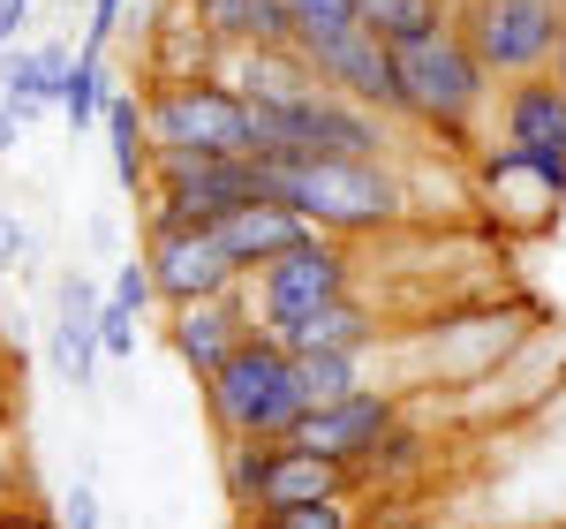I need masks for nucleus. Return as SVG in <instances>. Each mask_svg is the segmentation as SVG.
I'll return each instance as SVG.
<instances>
[{
	"label": "nucleus",
	"instance_id": "nucleus-35",
	"mask_svg": "<svg viewBox=\"0 0 566 529\" xmlns=\"http://www.w3.org/2000/svg\"><path fill=\"white\" fill-rule=\"evenodd\" d=\"M15 485H23V469H15V446H8V432H0V507L15 499Z\"/></svg>",
	"mask_w": 566,
	"mask_h": 529
},
{
	"label": "nucleus",
	"instance_id": "nucleus-4",
	"mask_svg": "<svg viewBox=\"0 0 566 529\" xmlns=\"http://www.w3.org/2000/svg\"><path fill=\"white\" fill-rule=\"evenodd\" d=\"M219 491L234 515H258V507H310V499H355L363 477L310 454L295 439H227L219 446Z\"/></svg>",
	"mask_w": 566,
	"mask_h": 529
},
{
	"label": "nucleus",
	"instance_id": "nucleus-17",
	"mask_svg": "<svg viewBox=\"0 0 566 529\" xmlns=\"http://www.w3.org/2000/svg\"><path fill=\"white\" fill-rule=\"evenodd\" d=\"M98 310H106V288L91 280V272H61L53 280V333H45V349H53V371H61V386L69 394H91L98 386Z\"/></svg>",
	"mask_w": 566,
	"mask_h": 529
},
{
	"label": "nucleus",
	"instance_id": "nucleus-26",
	"mask_svg": "<svg viewBox=\"0 0 566 529\" xmlns=\"http://www.w3.org/2000/svg\"><path fill=\"white\" fill-rule=\"evenodd\" d=\"M423 461H431V439H416L408 424H392V432H386V446H378V454L363 461V485L392 491V485H408V477H416Z\"/></svg>",
	"mask_w": 566,
	"mask_h": 529
},
{
	"label": "nucleus",
	"instance_id": "nucleus-32",
	"mask_svg": "<svg viewBox=\"0 0 566 529\" xmlns=\"http://www.w3.org/2000/svg\"><path fill=\"white\" fill-rule=\"evenodd\" d=\"M0 529H69L53 507H31V499H15V507H0Z\"/></svg>",
	"mask_w": 566,
	"mask_h": 529
},
{
	"label": "nucleus",
	"instance_id": "nucleus-1",
	"mask_svg": "<svg viewBox=\"0 0 566 529\" xmlns=\"http://www.w3.org/2000/svg\"><path fill=\"white\" fill-rule=\"evenodd\" d=\"M264 167V197L295 205L317 235L340 242H386L416 220V181L408 159H258Z\"/></svg>",
	"mask_w": 566,
	"mask_h": 529
},
{
	"label": "nucleus",
	"instance_id": "nucleus-36",
	"mask_svg": "<svg viewBox=\"0 0 566 529\" xmlns=\"http://www.w3.org/2000/svg\"><path fill=\"white\" fill-rule=\"evenodd\" d=\"M552 76L566 84V23H559V53H552Z\"/></svg>",
	"mask_w": 566,
	"mask_h": 529
},
{
	"label": "nucleus",
	"instance_id": "nucleus-5",
	"mask_svg": "<svg viewBox=\"0 0 566 529\" xmlns=\"http://www.w3.org/2000/svg\"><path fill=\"white\" fill-rule=\"evenodd\" d=\"M159 159H250V98L227 76L197 84H136Z\"/></svg>",
	"mask_w": 566,
	"mask_h": 529
},
{
	"label": "nucleus",
	"instance_id": "nucleus-8",
	"mask_svg": "<svg viewBox=\"0 0 566 529\" xmlns=\"http://www.w3.org/2000/svg\"><path fill=\"white\" fill-rule=\"evenodd\" d=\"M469 205L506 242H536V235H552L566 220V175L544 167V159H528V152H514V144H483L469 159Z\"/></svg>",
	"mask_w": 566,
	"mask_h": 529
},
{
	"label": "nucleus",
	"instance_id": "nucleus-2",
	"mask_svg": "<svg viewBox=\"0 0 566 529\" xmlns=\"http://www.w3.org/2000/svg\"><path fill=\"white\" fill-rule=\"evenodd\" d=\"M392 61H400V98H408L400 129L431 136L446 159H476L483 144H491V98H499V84L469 53V39L446 23V31H423V39L392 45Z\"/></svg>",
	"mask_w": 566,
	"mask_h": 529
},
{
	"label": "nucleus",
	"instance_id": "nucleus-12",
	"mask_svg": "<svg viewBox=\"0 0 566 529\" xmlns=\"http://www.w3.org/2000/svg\"><path fill=\"white\" fill-rule=\"evenodd\" d=\"M129 31H136V76L144 84H197V76H227V61H234L189 0H159Z\"/></svg>",
	"mask_w": 566,
	"mask_h": 529
},
{
	"label": "nucleus",
	"instance_id": "nucleus-34",
	"mask_svg": "<svg viewBox=\"0 0 566 529\" xmlns=\"http://www.w3.org/2000/svg\"><path fill=\"white\" fill-rule=\"evenodd\" d=\"M23 136H31V122L0 106V159H15V152H23Z\"/></svg>",
	"mask_w": 566,
	"mask_h": 529
},
{
	"label": "nucleus",
	"instance_id": "nucleus-33",
	"mask_svg": "<svg viewBox=\"0 0 566 529\" xmlns=\"http://www.w3.org/2000/svg\"><path fill=\"white\" fill-rule=\"evenodd\" d=\"M31 8H39V0H0V53H8V45H23V31H31Z\"/></svg>",
	"mask_w": 566,
	"mask_h": 529
},
{
	"label": "nucleus",
	"instance_id": "nucleus-15",
	"mask_svg": "<svg viewBox=\"0 0 566 529\" xmlns=\"http://www.w3.org/2000/svg\"><path fill=\"white\" fill-rule=\"evenodd\" d=\"M400 386H363V394L348 401H325V408H310L303 424H295V446H310V454H325V461H340V469H355L363 477V461L386 446V432L400 424Z\"/></svg>",
	"mask_w": 566,
	"mask_h": 529
},
{
	"label": "nucleus",
	"instance_id": "nucleus-31",
	"mask_svg": "<svg viewBox=\"0 0 566 529\" xmlns=\"http://www.w3.org/2000/svg\"><path fill=\"white\" fill-rule=\"evenodd\" d=\"M23 258H31V220L15 205H0V272H15Z\"/></svg>",
	"mask_w": 566,
	"mask_h": 529
},
{
	"label": "nucleus",
	"instance_id": "nucleus-16",
	"mask_svg": "<svg viewBox=\"0 0 566 529\" xmlns=\"http://www.w3.org/2000/svg\"><path fill=\"white\" fill-rule=\"evenodd\" d=\"M491 144H514L528 159L559 167L566 175V84L544 69V76H522V84H499L491 98Z\"/></svg>",
	"mask_w": 566,
	"mask_h": 529
},
{
	"label": "nucleus",
	"instance_id": "nucleus-13",
	"mask_svg": "<svg viewBox=\"0 0 566 529\" xmlns=\"http://www.w3.org/2000/svg\"><path fill=\"white\" fill-rule=\"evenodd\" d=\"M310 69H317V84L348 91L355 106H370V114H386L392 129H400V114H408V98H400V61H392V45L370 31V23H348V31H333V39L303 45Z\"/></svg>",
	"mask_w": 566,
	"mask_h": 529
},
{
	"label": "nucleus",
	"instance_id": "nucleus-10",
	"mask_svg": "<svg viewBox=\"0 0 566 529\" xmlns=\"http://www.w3.org/2000/svg\"><path fill=\"white\" fill-rule=\"evenodd\" d=\"M264 197L258 159H159L151 167V197L144 220H175V227H219L227 212Z\"/></svg>",
	"mask_w": 566,
	"mask_h": 529
},
{
	"label": "nucleus",
	"instance_id": "nucleus-21",
	"mask_svg": "<svg viewBox=\"0 0 566 529\" xmlns=\"http://www.w3.org/2000/svg\"><path fill=\"white\" fill-rule=\"evenodd\" d=\"M106 159H114V181H122V197H151V167H159V144H151V122H144V91L114 84L106 98Z\"/></svg>",
	"mask_w": 566,
	"mask_h": 529
},
{
	"label": "nucleus",
	"instance_id": "nucleus-19",
	"mask_svg": "<svg viewBox=\"0 0 566 529\" xmlns=\"http://www.w3.org/2000/svg\"><path fill=\"white\" fill-rule=\"evenodd\" d=\"M212 235H219V250L234 258V272H242V280H258L264 264H272V258H287L295 242H310L317 227H310L303 212H295V205H272V197H258V205L227 212V220H219Z\"/></svg>",
	"mask_w": 566,
	"mask_h": 529
},
{
	"label": "nucleus",
	"instance_id": "nucleus-9",
	"mask_svg": "<svg viewBox=\"0 0 566 529\" xmlns=\"http://www.w3.org/2000/svg\"><path fill=\"white\" fill-rule=\"evenodd\" d=\"M250 295H258L264 333H272V341H287L310 310L355 295V242H340V235H310V242H295L287 258L264 264L258 280H250Z\"/></svg>",
	"mask_w": 566,
	"mask_h": 529
},
{
	"label": "nucleus",
	"instance_id": "nucleus-28",
	"mask_svg": "<svg viewBox=\"0 0 566 529\" xmlns=\"http://www.w3.org/2000/svg\"><path fill=\"white\" fill-rule=\"evenodd\" d=\"M98 349H106V363H129L136 355V310L114 303V295H106V310H98Z\"/></svg>",
	"mask_w": 566,
	"mask_h": 529
},
{
	"label": "nucleus",
	"instance_id": "nucleus-6",
	"mask_svg": "<svg viewBox=\"0 0 566 529\" xmlns=\"http://www.w3.org/2000/svg\"><path fill=\"white\" fill-rule=\"evenodd\" d=\"M536 333H544V325H536L528 303H469V310H453V318H438L431 333H423V371H431L423 386L476 394V386H491Z\"/></svg>",
	"mask_w": 566,
	"mask_h": 529
},
{
	"label": "nucleus",
	"instance_id": "nucleus-23",
	"mask_svg": "<svg viewBox=\"0 0 566 529\" xmlns=\"http://www.w3.org/2000/svg\"><path fill=\"white\" fill-rule=\"evenodd\" d=\"M106 98H114L106 53L76 45V69H69V84H61V122H69V136H98L106 129Z\"/></svg>",
	"mask_w": 566,
	"mask_h": 529
},
{
	"label": "nucleus",
	"instance_id": "nucleus-25",
	"mask_svg": "<svg viewBox=\"0 0 566 529\" xmlns=\"http://www.w3.org/2000/svg\"><path fill=\"white\" fill-rule=\"evenodd\" d=\"M234 529H363L355 499H310V507H258V515H234Z\"/></svg>",
	"mask_w": 566,
	"mask_h": 529
},
{
	"label": "nucleus",
	"instance_id": "nucleus-22",
	"mask_svg": "<svg viewBox=\"0 0 566 529\" xmlns=\"http://www.w3.org/2000/svg\"><path fill=\"white\" fill-rule=\"evenodd\" d=\"M386 341V318L363 303V295H340V303H325V310H310L303 325L287 333V349L295 355H317V349H340V355H370Z\"/></svg>",
	"mask_w": 566,
	"mask_h": 529
},
{
	"label": "nucleus",
	"instance_id": "nucleus-27",
	"mask_svg": "<svg viewBox=\"0 0 566 529\" xmlns=\"http://www.w3.org/2000/svg\"><path fill=\"white\" fill-rule=\"evenodd\" d=\"M287 15H295V45H317L333 31H348V23H363V0H287Z\"/></svg>",
	"mask_w": 566,
	"mask_h": 529
},
{
	"label": "nucleus",
	"instance_id": "nucleus-29",
	"mask_svg": "<svg viewBox=\"0 0 566 529\" xmlns=\"http://www.w3.org/2000/svg\"><path fill=\"white\" fill-rule=\"evenodd\" d=\"M53 515H61L69 529H98V522H106V515H98V485H91V477H69V485H61V507H53Z\"/></svg>",
	"mask_w": 566,
	"mask_h": 529
},
{
	"label": "nucleus",
	"instance_id": "nucleus-24",
	"mask_svg": "<svg viewBox=\"0 0 566 529\" xmlns=\"http://www.w3.org/2000/svg\"><path fill=\"white\" fill-rule=\"evenodd\" d=\"M370 355H340V349H317V355H295V371H303V394L310 408H325V401H348L370 386V371H363Z\"/></svg>",
	"mask_w": 566,
	"mask_h": 529
},
{
	"label": "nucleus",
	"instance_id": "nucleus-14",
	"mask_svg": "<svg viewBox=\"0 0 566 529\" xmlns=\"http://www.w3.org/2000/svg\"><path fill=\"white\" fill-rule=\"evenodd\" d=\"M167 355H175L181 371L205 386L227 355L242 349V341H258L264 333V318H258V295H250V280L234 288V295H212V303H181V310H167Z\"/></svg>",
	"mask_w": 566,
	"mask_h": 529
},
{
	"label": "nucleus",
	"instance_id": "nucleus-7",
	"mask_svg": "<svg viewBox=\"0 0 566 529\" xmlns=\"http://www.w3.org/2000/svg\"><path fill=\"white\" fill-rule=\"evenodd\" d=\"M559 23H566V0H453V31L491 69V84L544 76L552 53H559Z\"/></svg>",
	"mask_w": 566,
	"mask_h": 529
},
{
	"label": "nucleus",
	"instance_id": "nucleus-3",
	"mask_svg": "<svg viewBox=\"0 0 566 529\" xmlns=\"http://www.w3.org/2000/svg\"><path fill=\"white\" fill-rule=\"evenodd\" d=\"M197 401H205L212 446H227V439H295V424L310 416L295 349H287V341H272V333L242 341V349H234L212 378L197 386Z\"/></svg>",
	"mask_w": 566,
	"mask_h": 529
},
{
	"label": "nucleus",
	"instance_id": "nucleus-11",
	"mask_svg": "<svg viewBox=\"0 0 566 529\" xmlns=\"http://www.w3.org/2000/svg\"><path fill=\"white\" fill-rule=\"evenodd\" d=\"M136 258L151 264V288H159V310L181 303H212V295H234L242 272L219 250L212 227H175V220H144L136 227Z\"/></svg>",
	"mask_w": 566,
	"mask_h": 529
},
{
	"label": "nucleus",
	"instance_id": "nucleus-18",
	"mask_svg": "<svg viewBox=\"0 0 566 529\" xmlns=\"http://www.w3.org/2000/svg\"><path fill=\"white\" fill-rule=\"evenodd\" d=\"M69 69H76V53L61 39H23L0 53V106L8 114H23L31 129H39L45 114H61V84H69Z\"/></svg>",
	"mask_w": 566,
	"mask_h": 529
},
{
	"label": "nucleus",
	"instance_id": "nucleus-30",
	"mask_svg": "<svg viewBox=\"0 0 566 529\" xmlns=\"http://www.w3.org/2000/svg\"><path fill=\"white\" fill-rule=\"evenodd\" d=\"M122 31H129V0H91V23H84V45H91V53H106Z\"/></svg>",
	"mask_w": 566,
	"mask_h": 529
},
{
	"label": "nucleus",
	"instance_id": "nucleus-20",
	"mask_svg": "<svg viewBox=\"0 0 566 529\" xmlns=\"http://www.w3.org/2000/svg\"><path fill=\"white\" fill-rule=\"evenodd\" d=\"M227 84L242 91L250 106H295L317 91V69H310L303 45H242L227 61Z\"/></svg>",
	"mask_w": 566,
	"mask_h": 529
}]
</instances>
